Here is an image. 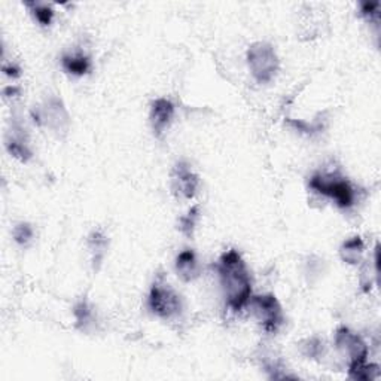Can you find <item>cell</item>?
I'll list each match as a JSON object with an SVG mask.
<instances>
[{"label":"cell","instance_id":"cell-1","mask_svg":"<svg viewBox=\"0 0 381 381\" xmlns=\"http://www.w3.org/2000/svg\"><path fill=\"white\" fill-rule=\"evenodd\" d=\"M216 268L228 308L234 313L245 310L252 298V277L242 253L235 249L224 252Z\"/></svg>","mask_w":381,"mask_h":381},{"label":"cell","instance_id":"cell-2","mask_svg":"<svg viewBox=\"0 0 381 381\" xmlns=\"http://www.w3.org/2000/svg\"><path fill=\"white\" fill-rule=\"evenodd\" d=\"M308 188L331 198L340 209H350L356 203L355 186L338 173H316L308 181Z\"/></svg>","mask_w":381,"mask_h":381},{"label":"cell","instance_id":"cell-3","mask_svg":"<svg viewBox=\"0 0 381 381\" xmlns=\"http://www.w3.org/2000/svg\"><path fill=\"white\" fill-rule=\"evenodd\" d=\"M30 117L38 127H45L58 139L66 137L70 130L69 110L58 95H48L41 104L31 107Z\"/></svg>","mask_w":381,"mask_h":381},{"label":"cell","instance_id":"cell-4","mask_svg":"<svg viewBox=\"0 0 381 381\" xmlns=\"http://www.w3.org/2000/svg\"><path fill=\"white\" fill-rule=\"evenodd\" d=\"M247 66L252 76L259 84H268L276 77L280 61L274 46L268 42H255L249 46L247 54Z\"/></svg>","mask_w":381,"mask_h":381},{"label":"cell","instance_id":"cell-5","mask_svg":"<svg viewBox=\"0 0 381 381\" xmlns=\"http://www.w3.org/2000/svg\"><path fill=\"white\" fill-rule=\"evenodd\" d=\"M148 307L152 314L163 321L174 319V317L181 316L183 310L181 295L171 288L163 276L158 277L152 284L148 296Z\"/></svg>","mask_w":381,"mask_h":381},{"label":"cell","instance_id":"cell-6","mask_svg":"<svg viewBox=\"0 0 381 381\" xmlns=\"http://www.w3.org/2000/svg\"><path fill=\"white\" fill-rule=\"evenodd\" d=\"M250 308L267 333H277L284 323L283 308L273 294L255 295L249 301Z\"/></svg>","mask_w":381,"mask_h":381},{"label":"cell","instance_id":"cell-7","mask_svg":"<svg viewBox=\"0 0 381 381\" xmlns=\"http://www.w3.org/2000/svg\"><path fill=\"white\" fill-rule=\"evenodd\" d=\"M336 347L337 350L347 358L348 367H356V365L368 362L370 348L365 340L358 332L352 331L347 326H340L336 331Z\"/></svg>","mask_w":381,"mask_h":381},{"label":"cell","instance_id":"cell-8","mask_svg":"<svg viewBox=\"0 0 381 381\" xmlns=\"http://www.w3.org/2000/svg\"><path fill=\"white\" fill-rule=\"evenodd\" d=\"M170 179H171V193L174 194V197L193 200L198 194L200 178L197 173L193 171V168H190L188 163L185 161L176 163V166L171 170Z\"/></svg>","mask_w":381,"mask_h":381},{"label":"cell","instance_id":"cell-9","mask_svg":"<svg viewBox=\"0 0 381 381\" xmlns=\"http://www.w3.org/2000/svg\"><path fill=\"white\" fill-rule=\"evenodd\" d=\"M5 148L15 160L21 163H28L33 158V151L30 149V140L26 127L18 119H12L11 129L6 132Z\"/></svg>","mask_w":381,"mask_h":381},{"label":"cell","instance_id":"cell-10","mask_svg":"<svg viewBox=\"0 0 381 381\" xmlns=\"http://www.w3.org/2000/svg\"><path fill=\"white\" fill-rule=\"evenodd\" d=\"M174 115H176V107H174L171 100L161 97V99H155L151 103L149 119H151L154 134L156 137H161L167 132L170 124L174 119Z\"/></svg>","mask_w":381,"mask_h":381},{"label":"cell","instance_id":"cell-11","mask_svg":"<svg viewBox=\"0 0 381 381\" xmlns=\"http://www.w3.org/2000/svg\"><path fill=\"white\" fill-rule=\"evenodd\" d=\"M174 269H176L178 277L183 283L195 281L201 276V265L198 262L197 253L193 249L182 250L176 258V262H174Z\"/></svg>","mask_w":381,"mask_h":381},{"label":"cell","instance_id":"cell-12","mask_svg":"<svg viewBox=\"0 0 381 381\" xmlns=\"http://www.w3.org/2000/svg\"><path fill=\"white\" fill-rule=\"evenodd\" d=\"M61 68L68 75L85 76L92 69V61L90 55L82 51L69 53L61 57Z\"/></svg>","mask_w":381,"mask_h":381},{"label":"cell","instance_id":"cell-13","mask_svg":"<svg viewBox=\"0 0 381 381\" xmlns=\"http://www.w3.org/2000/svg\"><path fill=\"white\" fill-rule=\"evenodd\" d=\"M91 253V267L94 273H99L109 247V238L102 231H92L87 240Z\"/></svg>","mask_w":381,"mask_h":381},{"label":"cell","instance_id":"cell-14","mask_svg":"<svg viewBox=\"0 0 381 381\" xmlns=\"http://www.w3.org/2000/svg\"><path fill=\"white\" fill-rule=\"evenodd\" d=\"M363 253H365V243L360 235L347 238L340 247V258L343 262L348 265H359L363 259Z\"/></svg>","mask_w":381,"mask_h":381},{"label":"cell","instance_id":"cell-15","mask_svg":"<svg viewBox=\"0 0 381 381\" xmlns=\"http://www.w3.org/2000/svg\"><path fill=\"white\" fill-rule=\"evenodd\" d=\"M73 316L76 321V328L81 332H88L92 326H94V308L92 306L88 303L85 298L79 299L77 303L73 307Z\"/></svg>","mask_w":381,"mask_h":381},{"label":"cell","instance_id":"cell-16","mask_svg":"<svg viewBox=\"0 0 381 381\" xmlns=\"http://www.w3.org/2000/svg\"><path fill=\"white\" fill-rule=\"evenodd\" d=\"M299 350L307 359L321 360L326 353V344L319 337H310L299 343Z\"/></svg>","mask_w":381,"mask_h":381},{"label":"cell","instance_id":"cell-17","mask_svg":"<svg viewBox=\"0 0 381 381\" xmlns=\"http://www.w3.org/2000/svg\"><path fill=\"white\" fill-rule=\"evenodd\" d=\"M31 15H33L35 20L43 26V27H48V26H51L53 20H54V9L51 5H48V4H43V2H26L24 4Z\"/></svg>","mask_w":381,"mask_h":381},{"label":"cell","instance_id":"cell-18","mask_svg":"<svg viewBox=\"0 0 381 381\" xmlns=\"http://www.w3.org/2000/svg\"><path fill=\"white\" fill-rule=\"evenodd\" d=\"M348 377L352 380H363V381L377 380L380 377V367L375 363L368 362L356 365V367H348Z\"/></svg>","mask_w":381,"mask_h":381},{"label":"cell","instance_id":"cell-19","mask_svg":"<svg viewBox=\"0 0 381 381\" xmlns=\"http://www.w3.org/2000/svg\"><path fill=\"white\" fill-rule=\"evenodd\" d=\"M198 220H200V205H193V208L188 210L186 215L179 218V224H178L179 227L178 228L181 230V232L185 237L193 238Z\"/></svg>","mask_w":381,"mask_h":381},{"label":"cell","instance_id":"cell-20","mask_svg":"<svg viewBox=\"0 0 381 381\" xmlns=\"http://www.w3.org/2000/svg\"><path fill=\"white\" fill-rule=\"evenodd\" d=\"M12 237H14V242L17 243L18 246L27 247V246H30L31 242H33L35 230L30 224H27V222H21V224L14 227Z\"/></svg>","mask_w":381,"mask_h":381},{"label":"cell","instance_id":"cell-21","mask_svg":"<svg viewBox=\"0 0 381 381\" xmlns=\"http://www.w3.org/2000/svg\"><path fill=\"white\" fill-rule=\"evenodd\" d=\"M380 9H381L380 2H362L359 5L360 17L370 24H374L375 27L380 26Z\"/></svg>","mask_w":381,"mask_h":381},{"label":"cell","instance_id":"cell-22","mask_svg":"<svg viewBox=\"0 0 381 381\" xmlns=\"http://www.w3.org/2000/svg\"><path fill=\"white\" fill-rule=\"evenodd\" d=\"M2 70L8 77H12V79H17L21 76V69L18 65H15V63H5Z\"/></svg>","mask_w":381,"mask_h":381},{"label":"cell","instance_id":"cell-23","mask_svg":"<svg viewBox=\"0 0 381 381\" xmlns=\"http://www.w3.org/2000/svg\"><path fill=\"white\" fill-rule=\"evenodd\" d=\"M18 94H20V88L18 87H6L4 90L5 97H17Z\"/></svg>","mask_w":381,"mask_h":381}]
</instances>
